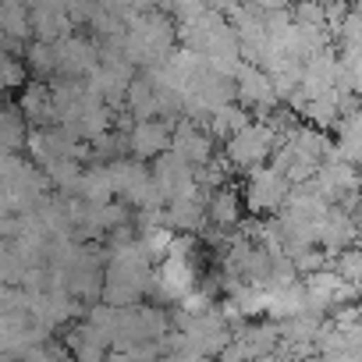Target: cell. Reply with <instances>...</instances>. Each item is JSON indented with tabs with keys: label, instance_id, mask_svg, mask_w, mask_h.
<instances>
[{
	"label": "cell",
	"instance_id": "obj_2",
	"mask_svg": "<svg viewBox=\"0 0 362 362\" xmlns=\"http://www.w3.org/2000/svg\"><path fill=\"white\" fill-rule=\"evenodd\" d=\"M249 206L252 210H277L288 196V177L281 170H270V167H259L252 170L249 177Z\"/></svg>",
	"mask_w": 362,
	"mask_h": 362
},
{
	"label": "cell",
	"instance_id": "obj_6",
	"mask_svg": "<svg viewBox=\"0 0 362 362\" xmlns=\"http://www.w3.org/2000/svg\"><path fill=\"white\" fill-rule=\"evenodd\" d=\"M170 228H199V221H203V206H199V199L196 196H189V199H177V203H170Z\"/></svg>",
	"mask_w": 362,
	"mask_h": 362
},
{
	"label": "cell",
	"instance_id": "obj_7",
	"mask_svg": "<svg viewBox=\"0 0 362 362\" xmlns=\"http://www.w3.org/2000/svg\"><path fill=\"white\" fill-rule=\"evenodd\" d=\"M210 221L221 224V228L235 224V221H238V196H235V192H217V196L210 199Z\"/></svg>",
	"mask_w": 362,
	"mask_h": 362
},
{
	"label": "cell",
	"instance_id": "obj_1",
	"mask_svg": "<svg viewBox=\"0 0 362 362\" xmlns=\"http://www.w3.org/2000/svg\"><path fill=\"white\" fill-rule=\"evenodd\" d=\"M270 149H274V128H267V124H249L245 132L231 135V142H228V156L238 167H256L259 160H267Z\"/></svg>",
	"mask_w": 362,
	"mask_h": 362
},
{
	"label": "cell",
	"instance_id": "obj_3",
	"mask_svg": "<svg viewBox=\"0 0 362 362\" xmlns=\"http://www.w3.org/2000/svg\"><path fill=\"white\" fill-rule=\"evenodd\" d=\"M170 142V132H167V124H160V121H142L135 132H132V153L135 156H163V146ZM174 146V142H170Z\"/></svg>",
	"mask_w": 362,
	"mask_h": 362
},
{
	"label": "cell",
	"instance_id": "obj_5",
	"mask_svg": "<svg viewBox=\"0 0 362 362\" xmlns=\"http://www.w3.org/2000/svg\"><path fill=\"white\" fill-rule=\"evenodd\" d=\"M68 348L78 355V362H100L107 341L100 337V330H96L93 323H86V327H78V330L68 334Z\"/></svg>",
	"mask_w": 362,
	"mask_h": 362
},
{
	"label": "cell",
	"instance_id": "obj_4",
	"mask_svg": "<svg viewBox=\"0 0 362 362\" xmlns=\"http://www.w3.org/2000/svg\"><path fill=\"white\" fill-rule=\"evenodd\" d=\"M238 82H242V86H238V96H242L245 103H256L259 110H267V107L277 100V86H274V82H270L263 71H252V68H245Z\"/></svg>",
	"mask_w": 362,
	"mask_h": 362
},
{
	"label": "cell",
	"instance_id": "obj_8",
	"mask_svg": "<svg viewBox=\"0 0 362 362\" xmlns=\"http://www.w3.org/2000/svg\"><path fill=\"white\" fill-rule=\"evenodd\" d=\"M337 274H341V281L344 284H351L355 291L362 288V252H344L341 259H337V267H334Z\"/></svg>",
	"mask_w": 362,
	"mask_h": 362
}]
</instances>
